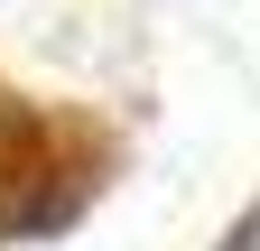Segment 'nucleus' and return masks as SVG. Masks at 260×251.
<instances>
[{
	"mask_svg": "<svg viewBox=\"0 0 260 251\" xmlns=\"http://www.w3.org/2000/svg\"><path fill=\"white\" fill-rule=\"evenodd\" d=\"M223 251H260V214H251V224H242L233 242H223Z\"/></svg>",
	"mask_w": 260,
	"mask_h": 251,
	"instance_id": "1",
	"label": "nucleus"
}]
</instances>
